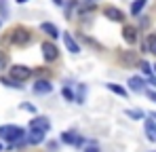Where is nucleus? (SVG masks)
Returning a JSON list of instances; mask_svg holds the SVG:
<instances>
[{
    "label": "nucleus",
    "instance_id": "obj_1",
    "mask_svg": "<svg viewBox=\"0 0 156 152\" xmlns=\"http://www.w3.org/2000/svg\"><path fill=\"white\" fill-rule=\"evenodd\" d=\"M23 135H26V131L17 125H2L0 127V137L4 142H19V139H23Z\"/></svg>",
    "mask_w": 156,
    "mask_h": 152
},
{
    "label": "nucleus",
    "instance_id": "obj_2",
    "mask_svg": "<svg viewBox=\"0 0 156 152\" xmlns=\"http://www.w3.org/2000/svg\"><path fill=\"white\" fill-rule=\"evenodd\" d=\"M30 38H32V34L27 32L26 27H15L13 32H11V42L13 45H19V47H23V45H27L30 42Z\"/></svg>",
    "mask_w": 156,
    "mask_h": 152
},
{
    "label": "nucleus",
    "instance_id": "obj_3",
    "mask_svg": "<svg viewBox=\"0 0 156 152\" xmlns=\"http://www.w3.org/2000/svg\"><path fill=\"white\" fill-rule=\"evenodd\" d=\"M11 76L21 82V80H27V78L32 76V70L26 68V66H13V68H11Z\"/></svg>",
    "mask_w": 156,
    "mask_h": 152
},
{
    "label": "nucleus",
    "instance_id": "obj_4",
    "mask_svg": "<svg viewBox=\"0 0 156 152\" xmlns=\"http://www.w3.org/2000/svg\"><path fill=\"white\" fill-rule=\"evenodd\" d=\"M42 55H44L47 61H55L59 57V49L53 42H42Z\"/></svg>",
    "mask_w": 156,
    "mask_h": 152
},
{
    "label": "nucleus",
    "instance_id": "obj_5",
    "mask_svg": "<svg viewBox=\"0 0 156 152\" xmlns=\"http://www.w3.org/2000/svg\"><path fill=\"white\" fill-rule=\"evenodd\" d=\"M104 15L108 17V19H112V21H122V19H125L122 11H120V9H116V6H105V9H104Z\"/></svg>",
    "mask_w": 156,
    "mask_h": 152
},
{
    "label": "nucleus",
    "instance_id": "obj_6",
    "mask_svg": "<svg viewBox=\"0 0 156 152\" xmlns=\"http://www.w3.org/2000/svg\"><path fill=\"white\" fill-rule=\"evenodd\" d=\"M30 127H32V129H38V131H49L51 123H49V118H44V116H36V118L30 121Z\"/></svg>",
    "mask_w": 156,
    "mask_h": 152
},
{
    "label": "nucleus",
    "instance_id": "obj_7",
    "mask_svg": "<svg viewBox=\"0 0 156 152\" xmlns=\"http://www.w3.org/2000/svg\"><path fill=\"white\" fill-rule=\"evenodd\" d=\"M53 91V85L49 80H36V85H34V93H38V95H47V93H51Z\"/></svg>",
    "mask_w": 156,
    "mask_h": 152
},
{
    "label": "nucleus",
    "instance_id": "obj_8",
    "mask_svg": "<svg viewBox=\"0 0 156 152\" xmlns=\"http://www.w3.org/2000/svg\"><path fill=\"white\" fill-rule=\"evenodd\" d=\"M122 38H125L129 45H135V42H137V27H133V25H125V30H122Z\"/></svg>",
    "mask_w": 156,
    "mask_h": 152
},
{
    "label": "nucleus",
    "instance_id": "obj_9",
    "mask_svg": "<svg viewBox=\"0 0 156 152\" xmlns=\"http://www.w3.org/2000/svg\"><path fill=\"white\" fill-rule=\"evenodd\" d=\"M42 142H44V131L32 129V133L27 135V144H32V146H38V144H42Z\"/></svg>",
    "mask_w": 156,
    "mask_h": 152
},
{
    "label": "nucleus",
    "instance_id": "obj_10",
    "mask_svg": "<svg viewBox=\"0 0 156 152\" xmlns=\"http://www.w3.org/2000/svg\"><path fill=\"white\" fill-rule=\"evenodd\" d=\"M63 42H66V47H68L70 53H74V55L80 53V47H78V42L74 40V36H72V34H63Z\"/></svg>",
    "mask_w": 156,
    "mask_h": 152
},
{
    "label": "nucleus",
    "instance_id": "obj_11",
    "mask_svg": "<svg viewBox=\"0 0 156 152\" xmlns=\"http://www.w3.org/2000/svg\"><path fill=\"white\" fill-rule=\"evenodd\" d=\"M61 142H66V144H74V146H80V144H82V139L78 137L76 133H72V131L61 133Z\"/></svg>",
    "mask_w": 156,
    "mask_h": 152
},
{
    "label": "nucleus",
    "instance_id": "obj_12",
    "mask_svg": "<svg viewBox=\"0 0 156 152\" xmlns=\"http://www.w3.org/2000/svg\"><path fill=\"white\" fill-rule=\"evenodd\" d=\"M120 61L125 66H133V63H137V55L133 51H125V53H120Z\"/></svg>",
    "mask_w": 156,
    "mask_h": 152
},
{
    "label": "nucleus",
    "instance_id": "obj_13",
    "mask_svg": "<svg viewBox=\"0 0 156 152\" xmlns=\"http://www.w3.org/2000/svg\"><path fill=\"white\" fill-rule=\"evenodd\" d=\"M144 78H139V76H133V78H129V87H131V91H144Z\"/></svg>",
    "mask_w": 156,
    "mask_h": 152
},
{
    "label": "nucleus",
    "instance_id": "obj_14",
    "mask_svg": "<svg viewBox=\"0 0 156 152\" xmlns=\"http://www.w3.org/2000/svg\"><path fill=\"white\" fill-rule=\"evenodd\" d=\"M144 51L156 55V34H150V36H148V40L144 42Z\"/></svg>",
    "mask_w": 156,
    "mask_h": 152
},
{
    "label": "nucleus",
    "instance_id": "obj_15",
    "mask_svg": "<svg viewBox=\"0 0 156 152\" xmlns=\"http://www.w3.org/2000/svg\"><path fill=\"white\" fill-rule=\"evenodd\" d=\"M146 135H148V139L150 142H156V125H154V121H146Z\"/></svg>",
    "mask_w": 156,
    "mask_h": 152
},
{
    "label": "nucleus",
    "instance_id": "obj_16",
    "mask_svg": "<svg viewBox=\"0 0 156 152\" xmlns=\"http://www.w3.org/2000/svg\"><path fill=\"white\" fill-rule=\"evenodd\" d=\"M40 30H42V32H47L49 36H53V38H57V36H59L57 25H53V24H42V25H40Z\"/></svg>",
    "mask_w": 156,
    "mask_h": 152
},
{
    "label": "nucleus",
    "instance_id": "obj_17",
    "mask_svg": "<svg viewBox=\"0 0 156 152\" xmlns=\"http://www.w3.org/2000/svg\"><path fill=\"white\" fill-rule=\"evenodd\" d=\"M146 2H148V0H135V2H133V6H131V13H133V15H139V13H141V9L146 6Z\"/></svg>",
    "mask_w": 156,
    "mask_h": 152
},
{
    "label": "nucleus",
    "instance_id": "obj_18",
    "mask_svg": "<svg viewBox=\"0 0 156 152\" xmlns=\"http://www.w3.org/2000/svg\"><path fill=\"white\" fill-rule=\"evenodd\" d=\"M0 82L2 85H9V87H13V89H21V85H19V80H15V78H0Z\"/></svg>",
    "mask_w": 156,
    "mask_h": 152
},
{
    "label": "nucleus",
    "instance_id": "obj_19",
    "mask_svg": "<svg viewBox=\"0 0 156 152\" xmlns=\"http://www.w3.org/2000/svg\"><path fill=\"white\" fill-rule=\"evenodd\" d=\"M108 89H110V91H114V93H118L120 97H125V95H127V91H125L122 87H118V85H114V82H110V85H108Z\"/></svg>",
    "mask_w": 156,
    "mask_h": 152
},
{
    "label": "nucleus",
    "instance_id": "obj_20",
    "mask_svg": "<svg viewBox=\"0 0 156 152\" xmlns=\"http://www.w3.org/2000/svg\"><path fill=\"white\" fill-rule=\"evenodd\" d=\"M139 68H141V72H144V74H152V68H150V63H148V61H139Z\"/></svg>",
    "mask_w": 156,
    "mask_h": 152
},
{
    "label": "nucleus",
    "instance_id": "obj_21",
    "mask_svg": "<svg viewBox=\"0 0 156 152\" xmlns=\"http://www.w3.org/2000/svg\"><path fill=\"white\" fill-rule=\"evenodd\" d=\"M127 116H131V118H141L144 112L141 110H127Z\"/></svg>",
    "mask_w": 156,
    "mask_h": 152
},
{
    "label": "nucleus",
    "instance_id": "obj_22",
    "mask_svg": "<svg viewBox=\"0 0 156 152\" xmlns=\"http://www.w3.org/2000/svg\"><path fill=\"white\" fill-rule=\"evenodd\" d=\"M63 97H66V100H74V93H72V91H70V89H68V87H66V89H63Z\"/></svg>",
    "mask_w": 156,
    "mask_h": 152
},
{
    "label": "nucleus",
    "instance_id": "obj_23",
    "mask_svg": "<svg viewBox=\"0 0 156 152\" xmlns=\"http://www.w3.org/2000/svg\"><path fill=\"white\" fill-rule=\"evenodd\" d=\"M82 100H84V87L80 85V91H78V97H76V101H78V103H82Z\"/></svg>",
    "mask_w": 156,
    "mask_h": 152
},
{
    "label": "nucleus",
    "instance_id": "obj_24",
    "mask_svg": "<svg viewBox=\"0 0 156 152\" xmlns=\"http://www.w3.org/2000/svg\"><path fill=\"white\" fill-rule=\"evenodd\" d=\"M6 61H9V57H6L4 53H0V70H2V68L6 66Z\"/></svg>",
    "mask_w": 156,
    "mask_h": 152
},
{
    "label": "nucleus",
    "instance_id": "obj_25",
    "mask_svg": "<svg viewBox=\"0 0 156 152\" xmlns=\"http://www.w3.org/2000/svg\"><path fill=\"white\" fill-rule=\"evenodd\" d=\"M84 152H99V150H97V146H87Z\"/></svg>",
    "mask_w": 156,
    "mask_h": 152
},
{
    "label": "nucleus",
    "instance_id": "obj_26",
    "mask_svg": "<svg viewBox=\"0 0 156 152\" xmlns=\"http://www.w3.org/2000/svg\"><path fill=\"white\" fill-rule=\"evenodd\" d=\"M148 97H150V100L156 103V93H154V91H148Z\"/></svg>",
    "mask_w": 156,
    "mask_h": 152
},
{
    "label": "nucleus",
    "instance_id": "obj_27",
    "mask_svg": "<svg viewBox=\"0 0 156 152\" xmlns=\"http://www.w3.org/2000/svg\"><path fill=\"white\" fill-rule=\"evenodd\" d=\"M53 2H55L57 6H61V4H63V0H53Z\"/></svg>",
    "mask_w": 156,
    "mask_h": 152
},
{
    "label": "nucleus",
    "instance_id": "obj_28",
    "mask_svg": "<svg viewBox=\"0 0 156 152\" xmlns=\"http://www.w3.org/2000/svg\"><path fill=\"white\" fill-rule=\"evenodd\" d=\"M150 85H154V87H156V78H154V76L150 78Z\"/></svg>",
    "mask_w": 156,
    "mask_h": 152
},
{
    "label": "nucleus",
    "instance_id": "obj_29",
    "mask_svg": "<svg viewBox=\"0 0 156 152\" xmlns=\"http://www.w3.org/2000/svg\"><path fill=\"white\" fill-rule=\"evenodd\" d=\"M27 0H17V4H26Z\"/></svg>",
    "mask_w": 156,
    "mask_h": 152
},
{
    "label": "nucleus",
    "instance_id": "obj_30",
    "mask_svg": "<svg viewBox=\"0 0 156 152\" xmlns=\"http://www.w3.org/2000/svg\"><path fill=\"white\" fill-rule=\"evenodd\" d=\"M0 150H2V144H0Z\"/></svg>",
    "mask_w": 156,
    "mask_h": 152
},
{
    "label": "nucleus",
    "instance_id": "obj_31",
    "mask_svg": "<svg viewBox=\"0 0 156 152\" xmlns=\"http://www.w3.org/2000/svg\"><path fill=\"white\" fill-rule=\"evenodd\" d=\"M154 72H156V66H154Z\"/></svg>",
    "mask_w": 156,
    "mask_h": 152
},
{
    "label": "nucleus",
    "instance_id": "obj_32",
    "mask_svg": "<svg viewBox=\"0 0 156 152\" xmlns=\"http://www.w3.org/2000/svg\"><path fill=\"white\" fill-rule=\"evenodd\" d=\"M154 118H156V114H154Z\"/></svg>",
    "mask_w": 156,
    "mask_h": 152
}]
</instances>
